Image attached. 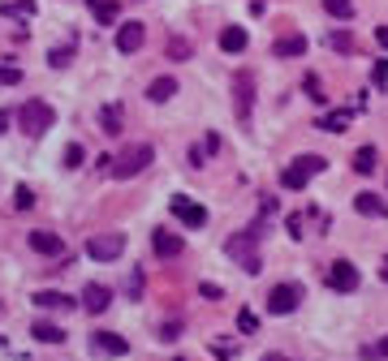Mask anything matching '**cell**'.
I'll return each instance as SVG.
<instances>
[{
    "instance_id": "1",
    "label": "cell",
    "mask_w": 388,
    "mask_h": 361,
    "mask_svg": "<svg viewBox=\"0 0 388 361\" xmlns=\"http://www.w3.org/2000/svg\"><path fill=\"white\" fill-rule=\"evenodd\" d=\"M155 159V151L147 142H134V146H125V151H117V155H104L100 163H104V172L108 176H117V180H129V176H138L147 163Z\"/></svg>"
},
{
    "instance_id": "2",
    "label": "cell",
    "mask_w": 388,
    "mask_h": 361,
    "mask_svg": "<svg viewBox=\"0 0 388 361\" xmlns=\"http://www.w3.org/2000/svg\"><path fill=\"white\" fill-rule=\"evenodd\" d=\"M224 254H229L241 271H263V258H259V233L255 228H246V233H233L229 241H224Z\"/></svg>"
},
{
    "instance_id": "3",
    "label": "cell",
    "mask_w": 388,
    "mask_h": 361,
    "mask_svg": "<svg viewBox=\"0 0 388 361\" xmlns=\"http://www.w3.org/2000/svg\"><path fill=\"white\" fill-rule=\"evenodd\" d=\"M18 125H22L26 138H43L47 129L56 125V112H52V104H43V100H26L18 108Z\"/></svg>"
},
{
    "instance_id": "4",
    "label": "cell",
    "mask_w": 388,
    "mask_h": 361,
    "mask_svg": "<svg viewBox=\"0 0 388 361\" xmlns=\"http://www.w3.org/2000/svg\"><path fill=\"white\" fill-rule=\"evenodd\" d=\"M323 155H298L294 163H285V172H281V185L285 189H306L311 185V176H319L323 172Z\"/></svg>"
},
{
    "instance_id": "5",
    "label": "cell",
    "mask_w": 388,
    "mask_h": 361,
    "mask_svg": "<svg viewBox=\"0 0 388 361\" xmlns=\"http://www.w3.org/2000/svg\"><path fill=\"white\" fill-rule=\"evenodd\" d=\"M250 108H255V82H250L246 69H237L233 73V112H237L241 125H250Z\"/></svg>"
},
{
    "instance_id": "6",
    "label": "cell",
    "mask_w": 388,
    "mask_h": 361,
    "mask_svg": "<svg viewBox=\"0 0 388 361\" xmlns=\"http://www.w3.org/2000/svg\"><path fill=\"white\" fill-rule=\"evenodd\" d=\"M87 254H91L95 262H112V258L125 254V237H121V233H100V237L87 241Z\"/></svg>"
},
{
    "instance_id": "7",
    "label": "cell",
    "mask_w": 388,
    "mask_h": 361,
    "mask_svg": "<svg viewBox=\"0 0 388 361\" xmlns=\"http://www.w3.org/2000/svg\"><path fill=\"white\" fill-rule=\"evenodd\" d=\"M302 301V284H277L268 292V314H294Z\"/></svg>"
},
{
    "instance_id": "8",
    "label": "cell",
    "mask_w": 388,
    "mask_h": 361,
    "mask_svg": "<svg viewBox=\"0 0 388 361\" xmlns=\"http://www.w3.org/2000/svg\"><path fill=\"white\" fill-rule=\"evenodd\" d=\"M169 211H173V216L182 220L186 228H203V224H207V211L194 202V198H186V194H177V198L169 202Z\"/></svg>"
},
{
    "instance_id": "9",
    "label": "cell",
    "mask_w": 388,
    "mask_h": 361,
    "mask_svg": "<svg viewBox=\"0 0 388 361\" xmlns=\"http://www.w3.org/2000/svg\"><path fill=\"white\" fill-rule=\"evenodd\" d=\"M328 288L332 292H354V288H358V267H354V262H332V267H328Z\"/></svg>"
},
{
    "instance_id": "10",
    "label": "cell",
    "mask_w": 388,
    "mask_h": 361,
    "mask_svg": "<svg viewBox=\"0 0 388 361\" xmlns=\"http://www.w3.org/2000/svg\"><path fill=\"white\" fill-rule=\"evenodd\" d=\"M142 39H147V26L142 22H125V26H117V52H138L142 47Z\"/></svg>"
},
{
    "instance_id": "11",
    "label": "cell",
    "mask_w": 388,
    "mask_h": 361,
    "mask_svg": "<svg viewBox=\"0 0 388 361\" xmlns=\"http://www.w3.org/2000/svg\"><path fill=\"white\" fill-rule=\"evenodd\" d=\"M354 211L367 220H384L388 216V202L380 198V194H354Z\"/></svg>"
},
{
    "instance_id": "12",
    "label": "cell",
    "mask_w": 388,
    "mask_h": 361,
    "mask_svg": "<svg viewBox=\"0 0 388 361\" xmlns=\"http://www.w3.org/2000/svg\"><path fill=\"white\" fill-rule=\"evenodd\" d=\"M30 250L43 254V258H56V254H65V241L56 233H43V228H39V233H30Z\"/></svg>"
},
{
    "instance_id": "13",
    "label": "cell",
    "mask_w": 388,
    "mask_h": 361,
    "mask_svg": "<svg viewBox=\"0 0 388 361\" xmlns=\"http://www.w3.org/2000/svg\"><path fill=\"white\" fill-rule=\"evenodd\" d=\"M91 344H95V353H104V357H125L129 353V344L121 336H112V331H95Z\"/></svg>"
},
{
    "instance_id": "14",
    "label": "cell",
    "mask_w": 388,
    "mask_h": 361,
    "mask_svg": "<svg viewBox=\"0 0 388 361\" xmlns=\"http://www.w3.org/2000/svg\"><path fill=\"white\" fill-rule=\"evenodd\" d=\"M151 250H155L160 258H177V254H182V237H177V233H164V228H155V233H151Z\"/></svg>"
},
{
    "instance_id": "15",
    "label": "cell",
    "mask_w": 388,
    "mask_h": 361,
    "mask_svg": "<svg viewBox=\"0 0 388 361\" xmlns=\"http://www.w3.org/2000/svg\"><path fill=\"white\" fill-rule=\"evenodd\" d=\"M83 305L91 310V314H104V310L112 305V292H108L104 284H87V288H83Z\"/></svg>"
},
{
    "instance_id": "16",
    "label": "cell",
    "mask_w": 388,
    "mask_h": 361,
    "mask_svg": "<svg viewBox=\"0 0 388 361\" xmlns=\"http://www.w3.org/2000/svg\"><path fill=\"white\" fill-rule=\"evenodd\" d=\"M354 125V108H336V112H323L319 117V129H328V134H345Z\"/></svg>"
},
{
    "instance_id": "17",
    "label": "cell",
    "mask_w": 388,
    "mask_h": 361,
    "mask_svg": "<svg viewBox=\"0 0 388 361\" xmlns=\"http://www.w3.org/2000/svg\"><path fill=\"white\" fill-rule=\"evenodd\" d=\"M121 121H125V112H121V104H104L100 108V134H121Z\"/></svg>"
},
{
    "instance_id": "18",
    "label": "cell",
    "mask_w": 388,
    "mask_h": 361,
    "mask_svg": "<svg viewBox=\"0 0 388 361\" xmlns=\"http://www.w3.org/2000/svg\"><path fill=\"white\" fill-rule=\"evenodd\" d=\"M246 30H241V26H224L220 30V47H224V52H229V56H237V52H246Z\"/></svg>"
},
{
    "instance_id": "19",
    "label": "cell",
    "mask_w": 388,
    "mask_h": 361,
    "mask_svg": "<svg viewBox=\"0 0 388 361\" xmlns=\"http://www.w3.org/2000/svg\"><path fill=\"white\" fill-rule=\"evenodd\" d=\"M87 5H91V13H95V22H100V26H112V22L121 18L117 0H87Z\"/></svg>"
},
{
    "instance_id": "20",
    "label": "cell",
    "mask_w": 388,
    "mask_h": 361,
    "mask_svg": "<svg viewBox=\"0 0 388 361\" xmlns=\"http://www.w3.org/2000/svg\"><path fill=\"white\" fill-rule=\"evenodd\" d=\"M272 52H277L281 60H285V56H302V52H306V39H302V35H281L277 43H272Z\"/></svg>"
},
{
    "instance_id": "21",
    "label": "cell",
    "mask_w": 388,
    "mask_h": 361,
    "mask_svg": "<svg viewBox=\"0 0 388 361\" xmlns=\"http://www.w3.org/2000/svg\"><path fill=\"white\" fill-rule=\"evenodd\" d=\"M35 305H39V310H74V297H65V292L43 288V292H35Z\"/></svg>"
},
{
    "instance_id": "22",
    "label": "cell",
    "mask_w": 388,
    "mask_h": 361,
    "mask_svg": "<svg viewBox=\"0 0 388 361\" xmlns=\"http://www.w3.org/2000/svg\"><path fill=\"white\" fill-rule=\"evenodd\" d=\"M376 163H380L376 146H358V151H354V172H358V176H371V172H376Z\"/></svg>"
},
{
    "instance_id": "23",
    "label": "cell",
    "mask_w": 388,
    "mask_h": 361,
    "mask_svg": "<svg viewBox=\"0 0 388 361\" xmlns=\"http://www.w3.org/2000/svg\"><path fill=\"white\" fill-rule=\"evenodd\" d=\"M173 95H177V82H173V78H155L151 86H147V100H151V104H169Z\"/></svg>"
},
{
    "instance_id": "24",
    "label": "cell",
    "mask_w": 388,
    "mask_h": 361,
    "mask_svg": "<svg viewBox=\"0 0 388 361\" xmlns=\"http://www.w3.org/2000/svg\"><path fill=\"white\" fill-rule=\"evenodd\" d=\"M30 336H35L39 344H61V340H65V331H61V327H56V323H43V318H39L35 327H30Z\"/></svg>"
},
{
    "instance_id": "25",
    "label": "cell",
    "mask_w": 388,
    "mask_h": 361,
    "mask_svg": "<svg viewBox=\"0 0 388 361\" xmlns=\"http://www.w3.org/2000/svg\"><path fill=\"white\" fill-rule=\"evenodd\" d=\"M302 91H306V100L323 104V82H319V73H306V78H302Z\"/></svg>"
},
{
    "instance_id": "26",
    "label": "cell",
    "mask_w": 388,
    "mask_h": 361,
    "mask_svg": "<svg viewBox=\"0 0 388 361\" xmlns=\"http://www.w3.org/2000/svg\"><path fill=\"white\" fill-rule=\"evenodd\" d=\"M237 331L241 336H255L259 331V314H255V310H237Z\"/></svg>"
},
{
    "instance_id": "27",
    "label": "cell",
    "mask_w": 388,
    "mask_h": 361,
    "mask_svg": "<svg viewBox=\"0 0 388 361\" xmlns=\"http://www.w3.org/2000/svg\"><path fill=\"white\" fill-rule=\"evenodd\" d=\"M323 9H328L332 13V18H354V0H323Z\"/></svg>"
},
{
    "instance_id": "28",
    "label": "cell",
    "mask_w": 388,
    "mask_h": 361,
    "mask_svg": "<svg viewBox=\"0 0 388 361\" xmlns=\"http://www.w3.org/2000/svg\"><path fill=\"white\" fill-rule=\"evenodd\" d=\"M328 47H336V52H354V35H349V30H332Z\"/></svg>"
},
{
    "instance_id": "29",
    "label": "cell",
    "mask_w": 388,
    "mask_h": 361,
    "mask_svg": "<svg viewBox=\"0 0 388 361\" xmlns=\"http://www.w3.org/2000/svg\"><path fill=\"white\" fill-rule=\"evenodd\" d=\"M35 13V0H13V5H5V18H30Z\"/></svg>"
},
{
    "instance_id": "30",
    "label": "cell",
    "mask_w": 388,
    "mask_h": 361,
    "mask_svg": "<svg viewBox=\"0 0 388 361\" xmlns=\"http://www.w3.org/2000/svg\"><path fill=\"white\" fill-rule=\"evenodd\" d=\"M13 207H18V211H30V207H35V194H30V185H18V189H13Z\"/></svg>"
},
{
    "instance_id": "31",
    "label": "cell",
    "mask_w": 388,
    "mask_h": 361,
    "mask_svg": "<svg viewBox=\"0 0 388 361\" xmlns=\"http://www.w3.org/2000/svg\"><path fill=\"white\" fill-rule=\"evenodd\" d=\"M87 159V151H83V142H69L65 146V168H78V163Z\"/></svg>"
},
{
    "instance_id": "32",
    "label": "cell",
    "mask_w": 388,
    "mask_h": 361,
    "mask_svg": "<svg viewBox=\"0 0 388 361\" xmlns=\"http://www.w3.org/2000/svg\"><path fill=\"white\" fill-rule=\"evenodd\" d=\"M190 52H194L190 39H169V56H173V60H186Z\"/></svg>"
},
{
    "instance_id": "33",
    "label": "cell",
    "mask_w": 388,
    "mask_h": 361,
    "mask_svg": "<svg viewBox=\"0 0 388 361\" xmlns=\"http://www.w3.org/2000/svg\"><path fill=\"white\" fill-rule=\"evenodd\" d=\"M22 82V69H13V65H0V86H18Z\"/></svg>"
},
{
    "instance_id": "34",
    "label": "cell",
    "mask_w": 388,
    "mask_h": 361,
    "mask_svg": "<svg viewBox=\"0 0 388 361\" xmlns=\"http://www.w3.org/2000/svg\"><path fill=\"white\" fill-rule=\"evenodd\" d=\"M371 82H376L380 91L388 86V60H376V69H371Z\"/></svg>"
},
{
    "instance_id": "35",
    "label": "cell",
    "mask_w": 388,
    "mask_h": 361,
    "mask_svg": "<svg viewBox=\"0 0 388 361\" xmlns=\"http://www.w3.org/2000/svg\"><path fill=\"white\" fill-rule=\"evenodd\" d=\"M177 336H182V323H164V327H160V340H177Z\"/></svg>"
},
{
    "instance_id": "36",
    "label": "cell",
    "mask_w": 388,
    "mask_h": 361,
    "mask_svg": "<svg viewBox=\"0 0 388 361\" xmlns=\"http://www.w3.org/2000/svg\"><path fill=\"white\" fill-rule=\"evenodd\" d=\"M69 56H74V47H56V52H52V65L61 69V65H69Z\"/></svg>"
},
{
    "instance_id": "37",
    "label": "cell",
    "mask_w": 388,
    "mask_h": 361,
    "mask_svg": "<svg viewBox=\"0 0 388 361\" xmlns=\"http://www.w3.org/2000/svg\"><path fill=\"white\" fill-rule=\"evenodd\" d=\"M199 292H203V297H207V301H220V297H224V288H220V284H203Z\"/></svg>"
},
{
    "instance_id": "38",
    "label": "cell",
    "mask_w": 388,
    "mask_h": 361,
    "mask_svg": "<svg viewBox=\"0 0 388 361\" xmlns=\"http://www.w3.org/2000/svg\"><path fill=\"white\" fill-rule=\"evenodd\" d=\"M285 228H289V237H302V216H289Z\"/></svg>"
},
{
    "instance_id": "39",
    "label": "cell",
    "mask_w": 388,
    "mask_h": 361,
    "mask_svg": "<svg viewBox=\"0 0 388 361\" xmlns=\"http://www.w3.org/2000/svg\"><path fill=\"white\" fill-rule=\"evenodd\" d=\"M138 292H142V271L129 275V297H138Z\"/></svg>"
},
{
    "instance_id": "40",
    "label": "cell",
    "mask_w": 388,
    "mask_h": 361,
    "mask_svg": "<svg viewBox=\"0 0 388 361\" xmlns=\"http://www.w3.org/2000/svg\"><path fill=\"white\" fill-rule=\"evenodd\" d=\"M376 39H380V47L388 52V26H380V30H376Z\"/></svg>"
},
{
    "instance_id": "41",
    "label": "cell",
    "mask_w": 388,
    "mask_h": 361,
    "mask_svg": "<svg viewBox=\"0 0 388 361\" xmlns=\"http://www.w3.org/2000/svg\"><path fill=\"white\" fill-rule=\"evenodd\" d=\"M263 361H294V357H285V353H263Z\"/></svg>"
},
{
    "instance_id": "42",
    "label": "cell",
    "mask_w": 388,
    "mask_h": 361,
    "mask_svg": "<svg viewBox=\"0 0 388 361\" xmlns=\"http://www.w3.org/2000/svg\"><path fill=\"white\" fill-rule=\"evenodd\" d=\"M376 353H380V357H388V336H384V340L376 344Z\"/></svg>"
},
{
    "instance_id": "43",
    "label": "cell",
    "mask_w": 388,
    "mask_h": 361,
    "mask_svg": "<svg viewBox=\"0 0 388 361\" xmlns=\"http://www.w3.org/2000/svg\"><path fill=\"white\" fill-rule=\"evenodd\" d=\"M380 280H384V284H388V258H384V262H380Z\"/></svg>"
},
{
    "instance_id": "44",
    "label": "cell",
    "mask_w": 388,
    "mask_h": 361,
    "mask_svg": "<svg viewBox=\"0 0 388 361\" xmlns=\"http://www.w3.org/2000/svg\"><path fill=\"white\" fill-rule=\"evenodd\" d=\"M5 129H9V112H0V134H5Z\"/></svg>"
}]
</instances>
